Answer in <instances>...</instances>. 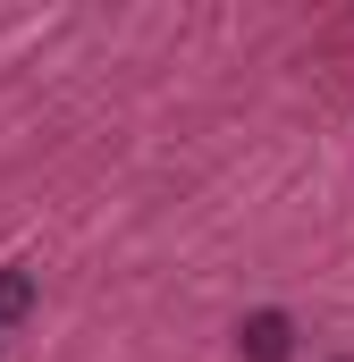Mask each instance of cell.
I'll return each instance as SVG.
<instances>
[{
  "mask_svg": "<svg viewBox=\"0 0 354 362\" xmlns=\"http://www.w3.org/2000/svg\"><path fill=\"white\" fill-rule=\"evenodd\" d=\"M236 354L245 362H287L295 354V320L287 312H245L236 320Z\"/></svg>",
  "mask_w": 354,
  "mask_h": 362,
  "instance_id": "6da1fadb",
  "label": "cell"
},
{
  "mask_svg": "<svg viewBox=\"0 0 354 362\" xmlns=\"http://www.w3.org/2000/svg\"><path fill=\"white\" fill-rule=\"evenodd\" d=\"M34 303H42V286H34V270H0V329L34 320Z\"/></svg>",
  "mask_w": 354,
  "mask_h": 362,
  "instance_id": "7a4b0ae2",
  "label": "cell"
}]
</instances>
